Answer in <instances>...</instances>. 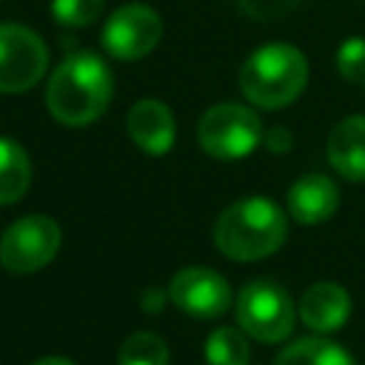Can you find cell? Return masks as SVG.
Listing matches in <instances>:
<instances>
[{
  "label": "cell",
  "mask_w": 365,
  "mask_h": 365,
  "mask_svg": "<svg viewBox=\"0 0 365 365\" xmlns=\"http://www.w3.org/2000/svg\"><path fill=\"white\" fill-rule=\"evenodd\" d=\"M240 328L259 342H282L294 331L297 308L288 291L274 279H251L237 297Z\"/></svg>",
  "instance_id": "cell-5"
},
{
  "label": "cell",
  "mask_w": 365,
  "mask_h": 365,
  "mask_svg": "<svg viewBox=\"0 0 365 365\" xmlns=\"http://www.w3.org/2000/svg\"><path fill=\"white\" fill-rule=\"evenodd\" d=\"M31 365H74V362L66 359V356H43V359H37V362H31Z\"/></svg>",
  "instance_id": "cell-23"
},
{
  "label": "cell",
  "mask_w": 365,
  "mask_h": 365,
  "mask_svg": "<svg viewBox=\"0 0 365 365\" xmlns=\"http://www.w3.org/2000/svg\"><path fill=\"white\" fill-rule=\"evenodd\" d=\"M274 365H354L351 354L336 345L334 339L325 336H305L291 342L277 359Z\"/></svg>",
  "instance_id": "cell-15"
},
{
  "label": "cell",
  "mask_w": 365,
  "mask_h": 365,
  "mask_svg": "<svg viewBox=\"0 0 365 365\" xmlns=\"http://www.w3.org/2000/svg\"><path fill=\"white\" fill-rule=\"evenodd\" d=\"M60 242L63 234L57 220L46 214H26L0 237V265L9 274H34L57 257Z\"/></svg>",
  "instance_id": "cell-6"
},
{
  "label": "cell",
  "mask_w": 365,
  "mask_h": 365,
  "mask_svg": "<svg viewBox=\"0 0 365 365\" xmlns=\"http://www.w3.org/2000/svg\"><path fill=\"white\" fill-rule=\"evenodd\" d=\"M205 359L208 365H248L251 362V345L245 339V331L237 328H217L205 339Z\"/></svg>",
  "instance_id": "cell-16"
},
{
  "label": "cell",
  "mask_w": 365,
  "mask_h": 365,
  "mask_svg": "<svg viewBox=\"0 0 365 365\" xmlns=\"http://www.w3.org/2000/svg\"><path fill=\"white\" fill-rule=\"evenodd\" d=\"M197 140L214 160H242L262 143L259 114L240 103H217L197 123Z\"/></svg>",
  "instance_id": "cell-4"
},
{
  "label": "cell",
  "mask_w": 365,
  "mask_h": 365,
  "mask_svg": "<svg viewBox=\"0 0 365 365\" xmlns=\"http://www.w3.org/2000/svg\"><path fill=\"white\" fill-rule=\"evenodd\" d=\"M336 71L348 83L365 88V37H348L336 48Z\"/></svg>",
  "instance_id": "cell-19"
},
{
  "label": "cell",
  "mask_w": 365,
  "mask_h": 365,
  "mask_svg": "<svg viewBox=\"0 0 365 365\" xmlns=\"http://www.w3.org/2000/svg\"><path fill=\"white\" fill-rule=\"evenodd\" d=\"M143 297H145V299H143L145 311H160V294H157V291H145Z\"/></svg>",
  "instance_id": "cell-22"
},
{
  "label": "cell",
  "mask_w": 365,
  "mask_h": 365,
  "mask_svg": "<svg viewBox=\"0 0 365 365\" xmlns=\"http://www.w3.org/2000/svg\"><path fill=\"white\" fill-rule=\"evenodd\" d=\"M46 68V40L23 23H0V94H23L34 88Z\"/></svg>",
  "instance_id": "cell-7"
},
{
  "label": "cell",
  "mask_w": 365,
  "mask_h": 365,
  "mask_svg": "<svg viewBox=\"0 0 365 365\" xmlns=\"http://www.w3.org/2000/svg\"><path fill=\"white\" fill-rule=\"evenodd\" d=\"M325 154L339 177L351 182H365V117L354 114L339 120L328 134Z\"/></svg>",
  "instance_id": "cell-13"
},
{
  "label": "cell",
  "mask_w": 365,
  "mask_h": 365,
  "mask_svg": "<svg viewBox=\"0 0 365 365\" xmlns=\"http://www.w3.org/2000/svg\"><path fill=\"white\" fill-rule=\"evenodd\" d=\"M291 143H294V140H291V131L282 128V125H271V128L262 131V145H265L271 154H282V151H288Z\"/></svg>",
  "instance_id": "cell-21"
},
{
  "label": "cell",
  "mask_w": 365,
  "mask_h": 365,
  "mask_svg": "<svg viewBox=\"0 0 365 365\" xmlns=\"http://www.w3.org/2000/svg\"><path fill=\"white\" fill-rule=\"evenodd\" d=\"M117 365H168V345L151 331H137L120 345Z\"/></svg>",
  "instance_id": "cell-17"
},
{
  "label": "cell",
  "mask_w": 365,
  "mask_h": 365,
  "mask_svg": "<svg viewBox=\"0 0 365 365\" xmlns=\"http://www.w3.org/2000/svg\"><path fill=\"white\" fill-rule=\"evenodd\" d=\"M336 205H339V188L331 177H325L319 171L297 177L285 197V208L299 225L325 222L336 211Z\"/></svg>",
  "instance_id": "cell-11"
},
{
  "label": "cell",
  "mask_w": 365,
  "mask_h": 365,
  "mask_svg": "<svg viewBox=\"0 0 365 365\" xmlns=\"http://www.w3.org/2000/svg\"><path fill=\"white\" fill-rule=\"evenodd\" d=\"M163 37L160 14L145 3H125L114 9L103 26V48L117 60H140L157 48Z\"/></svg>",
  "instance_id": "cell-8"
},
{
  "label": "cell",
  "mask_w": 365,
  "mask_h": 365,
  "mask_svg": "<svg viewBox=\"0 0 365 365\" xmlns=\"http://www.w3.org/2000/svg\"><path fill=\"white\" fill-rule=\"evenodd\" d=\"M288 240L285 211L268 197L231 202L214 222V245L237 262L265 259Z\"/></svg>",
  "instance_id": "cell-2"
},
{
  "label": "cell",
  "mask_w": 365,
  "mask_h": 365,
  "mask_svg": "<svg viewBox=\"0 0 365 365\" xmlns=\"http://www.w3.org/2000/svg\"><path fill=\"white\" fill-rule=\"evenodd\" d=\"M299 319L319 336L339 331L351 317V297L339 282H314L297 305Z\"/></svg>",
  "instance_id": "cell-12"
},
{
  "label": "cell",
  "mask_w": 365,
  "mask_h": 365,
  "mask_svg": "<svg viewBox=\"0 0 365 365\" xmlns=\"http://www.w3.org/2000/svg\"><path fill=\"white\" fill-rule=\"evenodd\" d=\"M125 131L131 137V143L145 151V154H165L171 151L174 140H177V123H174V114L165 103L160 100H137L128 114H125Z\"/></svg>",
  "instance_id": "cell-10"
},
{
  "label": "cell",
  "mask_w": 365,
  "mask_h": 365,
  "mask_svg": "<svg viewBox=\"0 0 365 365\" xmlns=\"http://www.w3.org/2000/svg\"><path fill=\"white\" fill-rule=\"evenodd\" d=\"M106 0H51V17L66 29H86L100 20Z\"/></svg>",
  "instance_id": "cell-18"
},
{
  "label": "cell",
  "mask_w": 365,
  "mask_h": 365,
  "mask_svg": "<svg viewBox=\"0 0 365 365\" xmlns=\"http://www.w3.org/2000/svg\"><path fill=\"white\" fill-rule=\"evenodd\" d=\"M168 299L194 319H217L231 308V285L211 268H182L171 277Z\"/></svg>",
  "instance_id": "cell-9"
},
{
  "label": "cell",
  "mask_w": 365,
  "mask_h": 365,
  "mask_svg": "<svg viewBox=\"0 0 365 365\" xmlns=\"http://www.w3.org/2000/svg\"><path fill=\"white\" fill-rule=\"evenodd\" d=\"M114 97V74L103 57L91 51H71L51 71L46 86L48 114L71 128L88 125L106 114Z\"/></svg>",
  "instance_id": "cell-1"
},
{
  "label": "cell",
  "mask_w": 365,
  "mask_h": 365,
  "mask_svg": "<svg viewBox=\"0 0 365 365\" xmlns=\"http://www.w3.org/2000/svg\"><path fill=\"white\" fill-rule=\"evenodd\" d=\"M308 83V60L291 43H265L251 51L240 68V91L257 108H282L294 103Z\"/></svg>",
  "instance_id": "cell-3"
},
{
  "label": "cell",
  "mask_w": 365,
  "mask_h": 365,
  "mask_svg": "<svg viewBox=\"0 0 365 365\" xmlns=\"http://www.w3.org/2000/svg\"><path fill=\"white\" fill-rule=\"evenodd\" d=\"M31 185L29 151L9 137H0V205H11L26 197Z\"/></svg>",
  "instance_id": "cell-14"
},
{
  "label": "cell",
  "mask_w": 365,
  "mask_h": 365,
  "mask_svg": "<svg viewBox=\"0 0 365 365\" xmlns=\"http://www.w3.org/2000/svg\"><path fill=\"white\" fill-rule=\"evenodd\" d=\"M237 6L254 20H277L299 6V0H237Z\"/></svg>",
  "instance_id": "cell-20"
}]
</instances>
